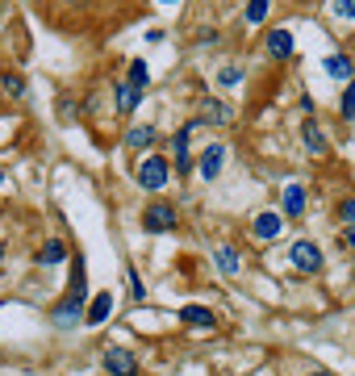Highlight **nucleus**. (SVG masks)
I'll list each match as a JSON object with an SVG mask.
<instances>
[{
    "instance_id": "obj_1",
    "label": "nucleus",
    "mask_w": 355,
    "mask_h": 376,
    "mask_svg": "<svg viewBox=\"0 0 355 376\" xmlns=\"http://www.w3.org/2000/svg\"><path fill=\"white\" fill-rule=\"evenodd\" d=\"M172 163H168V155H146L142 159V168L134 172L138 176V184L146 188V192H159V188H168V180H172Z\"/></svg>"
},
{
    "instance_id": "obj_2",
    "label": "nucleus",
    "mask_w": 355,
    "mask_h": 376,
    "mask_svg": "<svg viewBox=\"0 0 355 376\" xmlns=\"http://www.w3.org/2000/svg\"><path fill=\"white\" fill-rule=\"evenodd\" d=\"M176 226V209L168 205V201H151L146 209H142V230L146 235H163V230H172Z\"/></svg>"
},
{
    "instance_id": "obj_3",
    "label": "nucleus",
    "mask_w": 355,
    "mask_h": 376,
    "mask_svg": "<svg viewBox=\"0 0 355 376\" xmlns=\"http://www.w3.org/2000/svg\"><path fill=\"white\" fill-rule=\"evenodd\" d=\"M84 314H88V310H84V297H71V293H67V297L50 310V322H54L59 330H71V327L84 322Z\"/></svg>"
},
{
    "instance_id": "obj_4",
    "label": "nucleus",
    "mask_w": 355,
    "mask_h": 376,
    "mask_svg": "<svg viewBox=\"0 0 355 376\" xmlns=\"http://www.w3.org/2000/svg\"><path fill=\"white\" fill-rule=\"evenodd\" d=\"M293 268L297 272H305V276H318L322 272V251H318V242H310V238H301V242H293Z\"/></svg>"
},
{
    "instance_id": "obj_5",
    "label": "nucleus",
    "mask_w": 355,
    "mask_h": 376,
    "mask_svg": "<svg viewBox=\"0 0 355 376\" xmlns=\"http://www.w3.org/2000/svg\"><path fill=\"white\" fill-rule=\"evenodd\" d=\"M197 109H201V113H197L201 126H230V122H234V109H230L226 100H218V96H201Z\"/></svg>"
},
{
    "instance_id": "obj_6",
    "label": "nucleus",
    "mask_w": 355,
    "mask_h": 376,
    "mask_svg": "<svg viewBox=\"0 0 355 376\" xmlns=\"http://www.w3.org/2000/svg\"><path fill=\"white\" fill-rule=\"evenodd\" d=\"M105 372L109 376H138L134 351H126V347H109V351H105Z\"/></svg>"
},
{
    "instance_id": "obj_7",
    "label": "nucleus",
    "mask_w": 355,
    "mask_h": 376,
    "mask_svg": "<svg viewBox=\"0 0 355 376\" xmlns=\"http://www.w3.org/2000/svg\"><path fill=\"white\" fill-rule=\"evenodd\" d=\"M222 163H226V146H222V142H209V146H205V155H201V180H218Z\"/></svg>"
},
{
    "instance_id": "obj_8",
    "label": "nucleus",
    "mask_w": 355,
    "mask_h": 376,
    "mask_svg": "<svg viewBox=\"0 0 355 376\" xmlns=\"http://www.w3.org/2000/svg\"><path fill=\"white\" fill-rule=\"evenodd\" d=\"M180 322H184V327L214 330V327H218V314H214V310H205V305H184V310H180Z\"/></svg>"
},
{
    "instance_id": "obj_9",
    "label": "nucleus",
    "mask_w": 355,
    "mask_h": 376,
    "mask_svg": "<svg viewBox=\"0 0 355 376\" xmlns=\"http://www.w3.org/2000/svg\"><path fill=\"white\" fill-rule=\"evenodd\" d=\"M109 314H113V293H96L88 301L84 322H88V327H100V322H109Z\"/></svg>"
},
{
    "instance_id": "obj_10",
    "label": "nucleus",
    "mask_w": 355,
    "mask_h": 376,
    "mask_svg": "<svg viewBox=\"0 0 355 376\" xmlns=\"http://www.w3.org/2000/svg\"><path fill=\"white\" fill-rule=\"evenodd\" d=\"M293 34H289V30H272V34H267V59H280V63H284V59H293Z\"/></svg>"
},
{
    "instance_id": "obj_11",
    "label": "nucleus",
    "mask_w": 355,
    "mask_h": 376,
    "mask_svg": "<svg viewBox=\"0 0 355 376\" xmlns=\"http://www.w3.org/2000/svg\"><path fill=\"white\" fill-rule=\"evenodd\" d=\"M197 126H201V122H188L176 139H172V151H176V172H188V168H192V159H188V139H192V130H197Z\"/></svg>"
},
{
    "instance_id": "obj_12",
    "label": "nucleus",
    "mask_w": 355,
    "mask_h": 376,
    "mask_svg": "<svg viewBox=\"0 0 355 376\" xmlns=\"http://www.w3.org/2000/svg\"><path fill=\"white\" fill-rule=\"evenodd\" d=\"M326 71L334 76V80H351L355 76V59L347 50H334V54H326Z\"/></svg>"
},
{
    "instance_id": "obj_13",
    "label": "nucleus",
    "mask_w": 355,
    "mask_h": 376,
    "mask_svg": "<svg viewBox=\"0 0 355 376\" xmlns=\"http://www.w3.org/2000/svg\"><path fill=\"white\" fill-rule=\"evenodd\" d=\"M280 209H284L289 218H301V213H305V188L289 184V188H284V196H280Z\"/></svg>"
},
{
    "instance_id": "obj_14",
    "label": "nucleus",
    "mask_w": 355,
    "mask_h": 376,
    "mask_svg": "<svg viewBox=\"0 0 355 376\" xmlns=\"http://www.w3.org/2000/svg\"><path fill=\"white\" fill-rule=\"evenodd\" d=\"M63 259H67V242H63V238H46L42 251H38V264L50 268V264H63Z\"/></svg>"
},
{
    "instance_id": "obj_15",
    "label": "nucleus",
    "mask_w": 355,
    "mask_h": 376,
    "mask_svg": "<svg viewBox=\"0 0 355 376\" xmlns=\"http://www.w3.org/2000/svg\"><path fill=\"white\" fill-rule=\"evenodd\" d=\"M280 226H284V218L267 209V213H260V218H255V238H264V242H267V238L280 235Z\"/></svg>"
},
{
    "instance_id": "obj_16",
    "label": "nucleus",
    "mask_w": 355,
    "mask_h": 376,
    "mask_svg": "<svg viewBox=\"0 0 355 376\" xmlns=\"http://www.w3.org/2000/svg\"><path fill=\"white\" fill-rule=\"evenodd\" d=\"M214 259H218V272H222V276H238V268H243V259H238L234 247H218Z\"/></svg>"
},
{
    "instance_id": "obj_17",
    "label": "nucleus",
    "mask_w": 355,
    "mask_h": 376,
    "mask_svg": "<svg viewBox=\"0 0 355 376\" xmlns=\"http://www.w3.org/2000/svg\"><path fill=\"white\" fill-rule=\"evenodd\" d=\"M138 100H142V88H134V84H117V113H134V109H138Z\"/></svg>"
},
{
    "instance_id": "obj_18",
    "label": "nucleus",
    "mask_w": 355,
    "mask_h": 376,
    "mask_svg": "<svg viewBox=\"0 0 355 376\" xmlns=\"http://www.w3.org/2000/svg\"><path fill=\"white\" fill-rule=\"evenodd\" d=\"M151 142H155V126H134V130H126V146L130 151H142Z\"/></svg>"
},
{
    "instance_id": "obj_19",
    "label": "nucleus",
    "mask_w": 355,
    "mask_h": 376,
    "mask_svg": "<svg viewBox=\"0 0 355 376\" xmlns=\"http://www.w3.org/2000/svg\"><path fill=\"white\" fill-rule=\"evenodd\" d=\"M301 139H305V146H310L313 155H322V151H326V139H322V130H318V122H313V117H305Z\"/></svg>"
},
{
    "instance_id": "obj_20",
    "label": "nucleus",
    "mask_w": 355,
    "mask_h": 376,
    "mask_svg": "<svg viewBox=\"0 0 355 376\" xmlns=\"http://www.w3.org/2000/svg\"><path fill=\"white\" fill-rule=\"evenodd\" d=\"M218 84H222V88H238V84H243V67L226 63L222 71H218Z\"/></svg>"
},
{
    "instance_id": "obj_21",
    "label": "nucleus",
    "mask_w": 355,
    "mask_h": 376,
    "mask_svg": "<svg viewBox=\"0 0 355 376\" xmlns=\"http://www.w3.org/2000/svg\"><path fill=\"white\" fill-rule=\"evenodd\" d=\"M0 88H4L8 96H21L25 93V80H21L17 71H4V76H0Z\"/></svg>"
},
{
    "instance_id": "obj_22",
    "label": "nucleus",
    "mask_w": 355,
    "mask_h": 376,
    "mask_svg": "<svg viewBox=\"0 0 355 376\" xmlns=\"http://www.w3.org/2000/svg\"><path fill=\"white\" fill-rule=\"evenodd\" d=\"M267 8H272V0H247V21L260 25V21L267 17Z\"/></svg>"
},
{
    "instance_id": "obj_23",
    "label": "nucleus",
    "mask_w": 355,
    "mask_h": 376,
    "mask_svg": "<svg viewBox=\"0 0 355 376\" xmlns=\"http://www.w3.org/2000/svg\"><path fill=\"white\" fill-rule=\"evenodd\" d=\"M146 80H151V76H146V63H142V59H134V63H130V76H126V84H134V88H146Z\"/></svg>"
},
{
    "instance_id": "obj_24",
    "label": "nucleus",
    "mask_w": 355,
    "mask_h": 376,
    "mask_svg": "<svg viewBox=\"0 0 355 376\" xmlns=\"http://www.w3.org/2000/svg\"><path fill=\"white\" fill-rule=\"evenodd\" d=\"M339 113H343V122H355V80L347 84V93H343V105H339Z\"/></svg>"
},
{
    "instance_id": "obj_25",
    "label": "nucleus",
    "mask_w": 355,
    "mask_h": 376,
    "mask_svg": "<svg viewBox=\"0 0 355 376\" xmlns=\"http://www.w3.org/2000/svg\"><path fill=\"white\" fill-rule=\"evenodd\" d=\"M339 218H343L347 226H355V196H347V201L339 205Z\"/></svg>"
},
{
    "instance_id": "obj_26",
    "label": "nucleus",
    "mask_w": 355,
    "mask_h": 376,
    "mask_svg": "<svg viewBox=\"0 0 355 376\" xmlns=\"http://www.w3.org/2000/svg\"><path fill=\"white\" fill-rule=\"evenodd\" d=\"M126 284H130V297H134V301H142V297H146V288H142V281H138L134 272L126 276Z\"/></svg>"
},
{
    "instance_id": "obj_27",
    "label": "nucleus",
    "mask_w": 355,
    "mask_h": 376,
    "mask_svg": "<svg viewBox=\"0 0 355 376\" xmlns=\"http://www.w3.org/2000/svg\"><path fill=\"white\" fill-rule=\"evenodd\" d=\"M334 13L339 17H355V0H334Z\"/></svg>"
},
{
    "instance_id": "obj_28",
    "label": "nucleus",
    "mask_w": 355,
    "mask_h": 376,
    "mask_svg": "<svg viewBox=\"0 0 355 376\" xmlns=\"http://www.w3.org/2000/svg\"><path fill=\"white\" fill-rule=\"evenodd\" d=\"M197 42H205V47H214V42H218V30H201V34H197Z\"/></svg>"
},
{
    "instance_id": "obj_29",
    "label": "nucleus",
    "mask_w": 355,
    "mask_h": 376,
    "mask_svg": "<svg viewBox=\"0 0 355 376\" xmlns=\"http://www.w3.org/2000/svg\"><path fill=\"white\" fill-rule=\"evenodd\" d=\"M343 238H347V247H355V226H347V235Z\"/></svg>"
},
{
    "instance_id": "obj_30",
    "label": "nucleus",
    "mask_w": 355,
    "mask_h": 376,
    "mask_svg": "<svg viewBox=\"0 0 355 376\" xmlns=\"http://www.w3.org/2000/svg\"><path fill=\"white\" fill-rule=\"evenodd\" d=\"M0 268H4V242H0Z\"/></svg>"
},
{
    "instance_id": "obj_31",
    "label": "nucleus",
    "mask_w": 355,
    "mask_h": 376,
    "mask_svg": "<svg viewBox=\"0 0 355 376\" xmlns=\"http://www.w3.org/2000/svg\"><path fill=\"white\" fill-rule=\"evenodd\" d=\"M310 376H330V372H310Z\"/></svg>"
},
{
    "instance_id": "obj_32",
    "label": "nucleus",
    "mask_w": 355,
    "mask_h": 376,
    "mask_svg": "<svg viewBox=\"0 0 355 376\" xmlns=\"http://www.w3.org/2000/svg\"><path fill=\"white\" fill-rule=\"evenodd\" d=\"M0 184H4V172H0Z\"/></svg>"
},
{
    "instance_id": "obj_33",
    "label": "nucleus",
    "mask_w": 355,
    "mask_h": 376,
    "mask_svg": "<svg viewBox=\"0 0 355 376\" xmlns=\"http://www.w3.org/2000/svg\"><path fill=\"white\" fill-rule=\"evenodd\" d=\"M163 4H172V0H163Z\"/></svg>"
}]
</instances>
